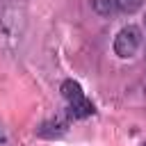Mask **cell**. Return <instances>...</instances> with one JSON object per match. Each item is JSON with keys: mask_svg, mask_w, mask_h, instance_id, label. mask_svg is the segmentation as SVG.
<instances>
[{"mask_svg": "<svg viewBox=\"0 0 146 146\" xmlns=\"http://www.w3.org/2000/svg\"><path fill=\"white\" fill-rule=\"evenodd\" d=\"M25 32V9L18 0H0V48L14 52Z\"/></svg>", "mask_w": 146, "mask_h": 146, "instance_id": "obj_1", "label": "cell"}, {"mask_svg": "<svg viewBox=\"0 0 146 146\" xmlns=\"http://www.w3.org/2000/svg\"><path fill=\"white\" fill-rule=\"evenodd\" d=\"M62 96L66 100V107H68V114L73 119H87L96 112L94 103L87 98V94L82 91V87L75 82V80H64L62 82Z\"/></svg>", "mask_w": 146, "mask_h": 146, "instance_id": "obj_2", "label": "cell"}, {"mask_svg": "<svg viewBox=\"0 0 146 146\" xmlns=\"http://www.w3.org/2000/svg\"><path fill=\"white\" fill-rule=\"evenodd\" d=\"M141 46V30L137 25H125L114 36V55L121 59H130L137 55Z\"/></svg>", "mask_w": 146, "mask_h": 146, "instance_id": "obj_3", "label": "cell"}, {"mask_svg": "<svg viewBox=\"0 0 146 146\" xmlns=\"http://www.w3.org/2000/svg\"><path fill=\"white\" fill-rule=\"evenodd\" d=\"M66 128H68V123L64 121V119H50V121H46V123H41V128L36 130L39 132V137H48V139H55V137H62L64 132H66Z\"/></svg>", "mask_w": 146, "mask_h": 146, "instance_id": "obj_4", "label": "cell"}, {"mask_svg": "<svg viewBox=\"0 0 146 146\" xmlns=\"http://www.w3.org/2000/svg\"><path fill=\"white\" fill-rule=\"evenodd\" d=\"M91 7L98 16H112L114 9H116L114 0H91Z\"/></svg>", "mask_w": 146, "mask_h": 146, "instance_id": "obj_5", "label": "cell"}, {"mask_svg": "<svg viewBox=\"0 0 146 146\" xmlns=\"http://www.w3.org/2000/svg\"><path fill=\"white\" fill-rule=\"evenodd\" d=\"M114 5H116V9L121 14H135V11L141 9L144 0H114Z\"/></svg>", "mask_w": 146, "mask_h": 146, "instance_id": "obj_6", "label": "cell"}, {"mask_svg": "<svg viewBox=\"0 0 146 146\" xmlns=\"http://www.w3.org/2000/svg\"><path fill=\"white\" fill-rule=\"evenodd\" d=\"M0 146H9V135H7L2 123H0Z\"/></svg>", "mask_w": 146, "mask_h": 146, "instance_id": "obj_7", "label": "cell"}, {"mask_svg": "<svg viewBox=\"0 0 146 146\" xmlns=\"http://www.w3.org/2000/svg\"><path fill=\"white\" fill-rule=\"evenodd\" d=\"M141 146H146V141H144V144H141Z\"/></svg>", "mask_w": 146, "mask_h": 146, "instance_id": "obj_8", "label": "cell"}]
</instances>
